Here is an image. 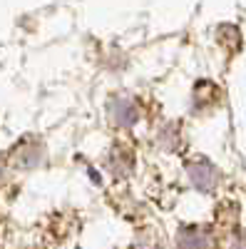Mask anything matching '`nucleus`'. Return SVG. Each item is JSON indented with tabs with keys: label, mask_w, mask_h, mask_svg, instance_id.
<instances>
[{
	"label": "nucleus",
	"mask_w": 246,
	"mask_h": 249,
	"mask_svg": "<svg viewBox=\"0 0 246 249\" xmlns=\"http://www.w3.org/2000/svg\"><path fill=\"white\" fill-rule=\"evenodd\" d=\"M107 117L115 127H132L139 120V107L137 102L127 95H115L107 102Z\"/></svg>",
	"instance_id": "1"
},
{
	"label": "nucleus",
	"mask_w": 246,
	"mask_h": 249,
	"mask_svg": "<svg viewBox=\"0 0 246 249\" xmlns=\"http://www.w3.org/2000/svg\"><path fill=\"white\" fill-rule=\"evenodd\" d=\"M189 175H192V179H194L199 187H207V182L212 179L214 170L209 167V162H192V164H189Z\"/></svg>",
	"instance_id": "2"
}]
</instances>
